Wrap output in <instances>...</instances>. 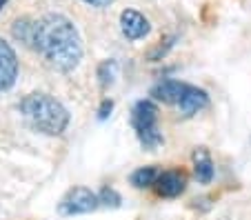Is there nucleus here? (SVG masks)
<instances>
[{
    "label": "nucleus",
    "instance_id": "obj_1",
    "mask_svg": "<svg viewBox=\"0 0 251 220\" xmlns=\"http://www.w3.org/2000/svg\"><path fill=\"white\" fill-rule=\"evenodd\" d=\"M31 47L38 49L45 60L60 72L76 69L82 58L80 36L74 23L62 14H47L33 23Z\"/></svg>",
    "mask_w": 251,
    "mask_h": 220
},
{
    "label": "nucleus",
    "instance_id": "obj_2",
    "mask_svg": "<svg viewBox=\"0 0 251 220\" xmlns=\"http://www.w3.org/2000/svg\"><path fill=\"white\" fill-rule=\"evenodd\" d=\"M20 111L29 120L33 129L49 136H58L69 124V111L47 94H31L20 102Z\"/></svg>",
    "mask_w": 251,
    "mask_h": 220
},
{
    "label": "nucleus",
    "instance_id": "obj_3",
    "mask_svg": "<svg viewBox=\"0 0 251 220\" xmlns=\"http://www.w3.org/2000/svg\"><path fill=\"white\" fill-rule=\"evenodd\" d=\"M131 124L140 143L147 149H153L162 143V134L158 129V109L151 100L136 102V107L131 111Z\"/></svg>",
    "mask_w": 251,
    "mask_h": 220
},
{
    "label": "nucleus",
    "instance_id": "obj_4",
    "mask_svg": "<svg viewBox=\"0 0 251 220\" xmlns=\"http://www.w3.org/2000/svg\"><path fill=\"white\" fill-rule=\"evenodd\" d=\"M100 205L98 196L87 187H74L71 192H67V196L60 200L58 211L62 216H78V214H89Z\"/></svg>",
    "mask_w": 251,
    "mask_h": 220
},
{
    "label": "nucleus",
    "instance_id": "obj_5",
    "mask_svg": "<svg viewBox=\"0 0 251 220\" xmlns=\"http://www.w3.org/2000/svg\"><path fill=\"white\" fill-rule=\"evenodd\" d=\"M16 76H18V58L9 43L0 38V91L9 89L16 82Z\"/></svg>",
    "mask_w": 251,
    "mask_h": 220
},
{
    "label": "nucleus",
    "instance_id": "obj_6",
    "mask_svg": "<svg viewBox=\"0 0 251 220\" xmlns=\"http://www.w3.org/2000/svg\"><path fill=\"white\" fill-rule=\"evenodd\" d=\"M120 24H123V34L127 36L129 40H138L149 34V20L145 18L140 11H133V9L123 11Z\"/></svg>",
    "mask_w": 251,
    "mask_h": 220
},
{
    "label": "nucleus",
    "instance_id": "obj_7",
    "mask_svg": "<svg viewBox=\"0 0 251 220\" xmlns=\"http://www.w3.org/2000/svg\"><path fill=\"white\" fill-rule=\"evenodd\" d=\"M187 178L182 171H165L156 180V192L165 198H176L185 192Z\"/></svg>",
    "mask_w": 251,
    "mask_h": 220
},
{
    "label": "nucleus",
    "instance_id": "obj_8",
    "mask_svg": "<svg viewBox=\"0 0 251 220\" xmlns=\"http://www.w3.org/2000/svg\"><path fill=\"white\" fill-rule=\"evenodd\" d=\"M185 82H178V80H165L160 82V85H156L151 89V96L158 98V100L167 102V105H180L182 96H185V91H187Z\"/></svg>",
    "mask_w": 251,
    "mask_h": 220
},
{
    "label": "nucleus",
    "instance_id": "obj_9",
    "mask_svg": "<svg viewBox=\"0 0 251 220\" xmlns=\"http://www.w3.org/2000/svg\"><path fill=\"white\" fill-rule=\"evenodd\" d=\"M207 102H209L207 94H204L202 89H198V87H191V85H189L178 107H180V111H182L185 116H191V114H196V111L204 109V107H207Z\"/></svg>",
    "mask_w": 251,
    "mask_h": 220
},
{
    "label": "nucleus",
    "instance_id": "obj_10",
    "mask_svg": "<svg viewBox=\"0 0 251 220\" xmlns=\"http://www.w3.org/2000/svg\"><path fill=\"white\" fill-rule=\"evenodd\" d=\"M194 165H196V178H198V182H202V185L211 182V178H213V163H211L209 151L204 147H200V149H196V151H194Z\"/></svg>",
    "mask_w": 251,
    "mask_h": 220
},
{
    "label": "nucleus",
    "instance_id": "obj_11",
    "mask_svg": "<svg viewBox=\"0 0 251 220\" xmlns=\"http://www.w3.org/2000/svg\"><path fill=\"white\" fill-rule=\"evenodd\" d=\"M158 176H160V173L153 167H142V169H138V171H133L131 182L136 187H149V185H156Z\"/></svg>",
    "mask_w": 251,
    "mask_h": 220
},
{
    "label": "nucleus",
    "instance_id": "obj_12",
    "mask_svg": "<svg viewBox=\"0 0 251 220\" xmlns=\"http://www.w3.org/2000/svg\"><path fill=\"white\" fill-rule=\"evenodd\" d=\"M98 200L102 202V205H114L116 207L120 202V196L114 192V189H102V194L98 196Z\"/></svg>",
    "mask_w": 251,
    "mask_h": 220
},
{
    "label": "nucleus",
    "instance_id": "obj_13",
    "mask_svg": "<svg viewBox=\"0 0 251 220\" xmlns=\"http://www.w3.org/2000/svg\"><path fill=\"white\" fill-rule=\"evenodd\" d=\"M87 5H91V7H109L114 0H85Z\"/></svg>",
    "mask_w": 251,
    "mask_h": 220
},
{
    "label": "nucleus",
    "instance_id": "obj_14",
    "mask_svg": "<svg viewBox=\"0 0 251 220\" xmlns=\"http://www.w3.org/2000/svg\"><path fill=\"white\" fill-rule=\"evenodd\" d=\"M100 111H102V114H100V118H104V116H107V111H111V102H104Z\"/></svg>",
    "mask_w": 251,
    "mask_h": 220
}]
</instances>
